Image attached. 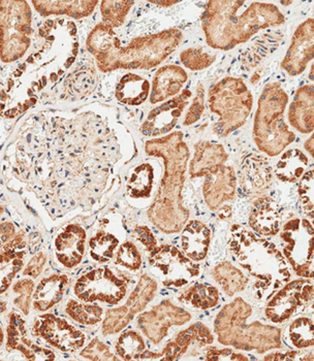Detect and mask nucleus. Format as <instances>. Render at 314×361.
I'll return each mask as SVG.
<instances>
[{"label":"nucleus","mask_w":314,"mask_h":361,"mask_svg":"<svg viewBox=\"0 0 314 361\" xmlns=\"http://www.w3.org/2000/svg\"><path fill=\"white\" fill-rule=\"evenodd\" d=\"M191 320V314L171 300H162L150 311L140 314L138 327L155 345L160 344L173 326H181Z\"/></svg>","instance_id":"14"},{"label":"nucleus","mask_w":314,"mask_h":361,"mask_svg":"<svg viewBox=\"0 0 314 361\" xmlns=\"http://www.w3.org/2000/svg\"><path fill=\"white\" fill-rule=\"evenodd\" d=\"M314 50V21L309 18L301 23L294 32L282 68L291 77L300 75L313 61Z\"/></svg>","instance_id":"17"},{"label":"nucleus","mask_w":314,"mask_h":361,"mask_svg":"<svg viewBox=\"0 0 314 361\" xmlns=\"http://www.w3.org/2000/svg\"><path fill=\"white\" fill-rule=\"evenodd\" d=\"M282 209L273 198L262 196L253 202V209L249 214L248 223L250 228L257 233V235H277L282 227Z\"/></svg>","instance_id":"23"},{"label":"nucleus","mask_w":314,"mask_h":361,"mask_svg":"<svg viewBox=\"0 0 314 361\" xmlns=\"http://www.w3.org/2000/svg\"><path fill=\"white\" fill-rule=\"evenodd\" d=\"M133 1H102L100 2V14L102 23L109 27L115 29L123 25L126 16L133 8Z\"/></svg>","instance_id":"39"},{"label":"nucleus","mask_w":314,"mask_h":361,"mask_svg":"<svg viewBox=\"0 0 314 361\" xmlns=\"http://www.w3.org/2000/svg\"><path fill=\"white\" fill-rule=\"evenodd\" d=\"M309 159L299 149H289L276 164V177L284 183L298 182L307 171Z\"/></svg>","instance_id":"31"},{"label":"nucleus","mask_w":314,"mask_h":361,"mask_svg":"<svg viewBox=\"0 0 314 361\" xmlns=\"http://www.w3.org/2000/svg\"><path fill=\"white\" fill-rule=\"evenodd\" d=\"M298 195H299L303 212L310 218V221H313L314 211L313 169L305 171L304 175L301 178L298 185Z\"/></svg>","instance_id":"42"},{"label":"nucleus","mask_w":314,"mask_h":361,"mask_svg":"<svg viewBox=\"0 0 314 361\" xmlns=\"http://www.w3.org/2000/svg\"><path fill=\"white\" fill-rule=\"evenodd\" d=\"M115 264L128 271H139L142 267V256L139 249L133 243L126 242L118 247L115 254Z\"/></svg>","instance_id":"41"},{"label":"nucleus","mask_w":314,"mask_h":361,"mask_svg":"<svg viewBox=\"0 0 314 361\" xmlns=\"http://www.w3.org/2000/svg\"><path fill=\"white\" fill-rule=\"evenodd\" d=\"M86 231L79 224H70L55 240V254L58 262L66 269L81 264L85 255Z\"/></svg>","instance_id":"21"},{"label":"nucleus","mask_w":314,"mask_h":361,"mask_svg":"<svg viewBox=\"0 0 314 361\" xmlns=\"http://www.w3.org/2000/svg\"><path fill=\"white\" fill-rule=\"evenodd\" d=\"M119 244L117 236L106 231H99L89 240V254L95 262L106 264L114 257Z\"/></svg>","instance_id":"36"},{"label":"nucleus","mask_w":314,"mask_h":361,"mask_svg":"<svg viewBox=\"0 0 314 361\" xmlns=\"http://www.w3.org/2000/svg\"><path fill=\"white\" fill-rule=\"evenodd\" d=\"M289 121L303 135H310L314 129V87L313 84L300 87L289 106Z\"/></svg>","instance_id":"26"},{"label":"nucleus","mask_w":314,"mask_h":361,"mask_svg":"<svg viewBox=\"0 0 314 361\" xmlns=\"http://www.w3.org/2000/svg\"><path fill=\"white\" fill-rule=\"evenodd\" d=\"M180 302L197 310H209L219 302V291L216 287L206 283L193 285L182 292L178 298Z\"/></svg>","instance_id":"34"},{"label":"nucleus","mask_w":314,"mask_h":361,"mask_svg":"<svg viewBox=\"0 0 314 361\" xmlns=\"http://www.w3.org/2000/svg\"><path fill=\"white\" fill-rule=\"evenodd\" d=\"M305 149H306V150L308 151V153L310 154L311 157H314L313 135H311V137H309V139L306 140V142H305Z\"/></svg>","instance_id":"53"},{"label":"nucleus","mask_w":314,"mask_h":361,"mask_svg":"<svg viewBox=\"0 0 314 361\" xmlns=\"http://www.w3.org/2000/svg\"><path fill=\"white\" fill-rule=\"evenodd\" d=\"M205 360L209 361H247L249 360V358L247 356L243 355V354L234 351L233 349H229V348L217 349L215 347H209L207 348Z\"/></svg>","instance_id":"47"},{"label":"nucleus","mask_w":314,"mask_h":361,"mask_svg":"<svg viewBox=\"0 0 314 361\" xmlns=\"http://www.w3.org/2000/svg\"><path fill=\"white\" fill-rule=\"evenodd\" d=\"M282 340L287 346L295 350H306L314 346V326L313 318L303 316L295 318L282 334Z\"/></svg>","instance_id":"33"},{"label":"nucleus","mask_w":314,"mask_h":361,"mask_svg":"<svg viewBox=\"0 0 314 361\" xmlns=\"http://www.w3.org/2000/svg\"><path fill=\"white\" fill-rule=\"evenodd\" d=\"M145 349L146 344L141 334L133 329L120 334L115 343L116 354L124 360H139Z\"/></svg>","instance_id":"37"},{"label":"nucleus","mask_w":314,"mask_h":361,"mask_svg":"<svg viewBox=\"0 0 314 361\" xmlns=\"http://www.w3.org/2000/svg\"><path fill=\"white\" fill-rule=\"evenodd\" d=\"M155 169L151 164H140L133 169L126 186L128 195L133 200L150 197L155 185Z\"/></svg>","instance_id":"35"},{"label":"nucleus","mask_w":314,"mask_h":361,"mask_svg":"<svg viewBox=\"0 0 314 361\" xmlns=\"http://www.w3.org/2000/svg\"><path fill=\"white\" fill-rule=\"evenodd\" d=\"M150 90L148 80L137 73H126L116 85L115 97L120 104L140 106L146 102Z\"/></svg>","instance_id":"30"},{"label":"nucleus","mask_w":314,"mask_h":361,"mask_svg":"<svg viewBox=\"0 0 314 361\" xmlns=\"http://www.w3.org/2000/svg\"><path fill=\"white\" fill-rule=\"evenodd\" d=\"M151 4H157V6H162V8H171V6H175V4H179L178 1H150Z\"/></svg>","instance_id":"54"},{"label":"nucleus","mask_w":314,"mask_h":361,"mask_svg":"<svg viewBox=\"0 0 314 361\" xmlns=\"http://www.w3.org/2000/svg\"><path fill=\"white\" fill-rule=\"evenodd\" d=\"M133 236L138 242L143 245L149 253H152L158 247L157 238L147 226L135 227Z\"/></svg>","instance_id":"49"},{"label":"nucleus","mask_w":314,"mask_h":361,"mask_svg":"<svg viewBox=\"0 0 314 361\" xmlns=\"http://www.w3.org/2000/svg\"><path fill=\"white\" fill-rule=\"evenodd\" d=\"M180 60L186 68L197 71L210 68L216 61V57L203 48H188L180 53Z\"/></svg>","instance_id":"40"},{"label":"nucleus","mask_w":314,"mask_h":361,"mask_svg":"<svg viewBox=\"0 0 314 361\" xmlns=\"http://www.w3.org/2000/svg\"><path fill=\"white\" fill-rule=\"evenodd\" d=\"M182 39L179 29L170 28L122 44L114 29L99 23L89 33L86 47L102 73L150 70L176 51Z\"/></svg>","instance_id":"2"},{"label":"nucleus","mask_w":314,"mask_h":361,"mask_svg":"<svg viewBox=\"0 0 314 361\" xmlns=\"http://www.w3.org/2000/svg\"><path fill=\"white\" fill-rule=\"evenodd\" d=\"M212 277L222 287L224 293L229 298L244 291L250 282L249 277H247L241 269L229 262H224L216 265L212 271Z\"/></svg>","instance_id":"32"},{"label":"nucleus","mask_w":314,"mask_h":361,"mask_svg":"<svg viewBox=\"0 0 314 361\" xmlns=\"http://www.w3.org/2000/svg\"><path fill=\"white\" fill-rule=\"evenodd\" d=\"M289 95L279 82H270L258 98L253 123V140L260 152L270 157L279 155L296 140L284 121Z\"/></svg>","instance_id":"6"},{"label":"nucleus","mask_w":314,"mask_h":361,"mask_svg":"<svg viewBox=\"0 0 314 361\" xmlns=\"http://www.w3.org/2000/svg\"><path fill=\"white\" fill-rule=\"evenodd\" d=\"M191 97V91L184 90L173 99L153 109L140 127L142 135L149 137H162L170 133L188 106Z\"/></svg>","instance_id":"16"},{"label":"nucleus","mask_w":314,"mask_h":361,"mask_svg":"<svg viewBox=\"0 0 314 361\" xmlns=\"http://www.w3.org/2000/svg\"><path fill=\"white\" fill-rule=\"evenodd\" d=\"M205 97H206V92H205L204 85H198L195 98H193L191 108L184 118V126H193L202 118L205 111Z\"/></svg>","instance_id":"44"},{"label":"nucleus","mask_w":314,"mask_h":361,"mask_svg":"<svg viewBox=\"0 0 314 361\" xmlns=\"http://www.w3.org/2000/svg\"><path fill=\"white\" fill-rule=\"evenodd\" d=\"M66 312L76 322L80 324L95 325L99 323L104 316V309L97 305H85L75 300H68Z\"/></svg>","instance_id":"38"},{"label":"nucleus","mask_w":314,"mask_h":361,"mask_svg":"<svg viewBox=\"0 0 314 361\" xmlns=\"http://www.w3.org/2000/svg\"><path fill=\"white\" fill-rule=\"evenodd\" d=\"M215 342V336L208 326L202 322L187 327L176 336L175 340L168 343L162 352H143L139 360H179L188 351L191 345L198 344L200 347L207 346Z\"/></svg>","instance_id":"19"},{"label":"nucleus","mask_w":314,"mask_h":361,"mask_svg":"<svg viewBox=\"0 0 314 361\" xmlns=\"http://www.w3.org/2000/svg\"><path fill=\"white\" fill-rule=\"evenodd\" d=\"M229 249L235 262L253 279L251 291L258 302H268L291 281V269L282 252L270 240L246 227L239 224L231 226Z\"/></svg>","instance_id":"4"},{"label":"nucleus","mask_w":314,"mask_h":361,"mask_svg":"<svg viewBox=\"0 0 314 361\" xmlns=\"http://www.w3.org/2000/svg\"><path fill=\"white\" fill-rule=\"evenodd\" d=\"M291 2H282V4H286V6H287V4H291Z\"/></svg>","instance_id":"55"},{"label":"nucleus","mask_w":314,"mask_h":361,"mask_svg":"<svg viewBox=\"0 0 314 361\" xmlns=\"http://www.w3.org/2000/svg\"><path fill=\"white\" fill-rule=\"evenodd\" d=\"M218 216L222 219H228L231 216V209L229 206H222V208L218 209Z\"/></svg>","instance_id":"52"},{"label":"nucleus","mask_w":314,"mask_h":361,"mask_svg":"<svg viewBox=\"0 0 314 361\" xmlns=\"http://www.w3.org/2000/svg\"><path fill=\"white\" fill-rule=\"evenodd\" d=\"M32 13L28 2L21 0L0 1L1 60L12 63L23 57L30 47Z\"/></svg>","instance_id":"8"},{"label":"nucleus","mask_w":314,"mask_h":361,"mask_svg":"<svg viewBox=\"0 0 314 361\" xmlns=\"http://www.w3.org/2000/svg\"><path fill=\"white\" fill-rule=\"evenodd\" d=\"M209 109L218 116L213 133L227 137L244 126L253 106V97L239 78H224L209 90Z\"/></svg>","instance_id":"7"},{"label":"nucleus","mask_w":314,"mask_h":361,"mask_svg":"<svg viewBox=\"0 0 314 361\" xmlns=\"http://www.w3.org/2000/svg\"><path fill=\"white\" fill-rule=\"evenodd\" d=\"M145 152L148 156L162 158L164 162V176L157 196L147 213L148 219L167 235L179 233L186 226L191 214L184 207L182 197L191 155L183 133L174 131L164 137L148 140L145 144Z\"/></svg>","instance_id":"1"},{"label":"nucleus","mask_w":314,"mask_h":361,"mask_svg":"<svg viewBox=\"0 0 314 361\" xmlns=\"http://www.w3.org/2000/svg\"><path fill=\"white\" fill-rule=\"evenodd\" d=\"M128 287L126 279L118 277L110 267H102L78 279L73 293L84 302H99L116 306L126 298Z\"/></svg>","instance_id":"11"},{"label":"nucleus","mask_w":314,"mask_h":361,"mask_svg":"<svg viewBox=\"0 0 314 361\" xmlns=\"http://www.w3.org/2000/svg\"><path fill=\"white\" fill-rule=\"evenodd\" d=\"M313 280L289 281L268 300L265 316L273 324H284L313 302Z\"/></svg>","instance_id":"12"},{"label":"nucleus","mask_w":314,"mask_h":361,"mask_svg":"<svg viewBox=\"0 0 314 361\" xmlns=\"http://www.w3.org/2000/svg\"><path fill=\"white\" fill-rule=\"evenodd\" d=\"M157 290L158 283L155 279L148 275L142 276L126 304L107 312L102 327L104 336H111L123 331L133 318L141 314L145 307L148 306Z\"/></svg>","instance_id":"13"},{"label":"nucleus","mask_w":314,"mask_h":361,"mask_svg":"<svg viewBox=\"0 0 314 361\" xmlns=\"http://www.w3.org/2000/svg\"><path fill=\"white\" fill-rule=\"evenodd\" d=\"M6 349L21 352L28 360H54L55 354L51 350L35 345L28 336L25 321L17 313L10 315L6 329Z\"/></svg>","instance_id":"22"},{"label":"nucleus","mask_w":314,"mask_h":361,"mask_svg":"<svg viewBox=\"0 0 314 361\" xmlns=\"http://www.w3.org/2000/svg\"><path fill=\"white\" fill-rule=\"evenodd\" d=\"M253 316V307L242 298L226 305L215 321L218 342L224 346L258 354L282 349V329L258 320L250 321Z\"/></svg>","instance_id":"5"},{"label":"nucleus","mask_w":314,"mask_h":361,"mask_svg":"<svg viewBox=\"0 0 314 361\" xmlns=\"http://www.w3.org/2000/svg\"><path fill=\"white\" fill-rule=\"evenodd\" d=\"M47 257L43 252L37 253L32 259L29 262L28 267L24 269L23 275L29 276V277L37 279L41 275L44 264H46Z\"/></svg>","instance_id":"50"},{"label":"nucleus","mask_w":314,"mask_h":361,"mask_svg":"<svg viewBox=\"0 0 314 361\" xmlns=\"http://www.w3.org/2000/svg\"><path fill=\"white\" fill-rule=\"evenodd\" d=\"M0 233H1L2 245L10 242V240H12L13 238H15V235H17V233H16L15 226L11 222H2Z\"/></svg>","instance_id":"51"},{"label":"nucleus","mask_w":314,"mask_h":361,"mask_svg":"<svg viewBox=\"0 0 314 361\" xmlns=\"http://www.w3.org/2000/svg\"><path fill=\"white\" fill-rule=\"evenodd\" d=\"M35 6V11L42 17L49 16H68L73 19H83L89 17L93 12L99 1H86V0H50V1H35L31 2Z\"/></svg>","instance_id":"28"},{"label":"nucleus","mask_w":314,"mask_h":361,"mask_svg":"<svg viewBox=\"0 0 314 361\" xmlns=\"http://www.w3.org/2000/svg\"><path fill=\"white\" fill-rule=\"evenodd\" d=\"M188 80L186 71L178 66H162L153 78L151 89L150 102L152 104L166 102L170 97L179 94Z\"/></svg>","instance_id":"24"},{"label":"nucleus","mask_w":314,"mask_h":361,"mask_svg":"<svg viewBox=\"0 0 314 361\" xmlns=\"http://www.w3.org/2000/svg\"><path fill=\"white\" fill-rule=\"evenodd\" d=\"M70 284L66 275H52L43 279L33 294V309L46 312L57 305L66 294Z\"/></svg>","instance_id":"29"},{"label":"nucleus","mask_w":314,"mask_h":361,"mask_svg":"<svg viewBox=\"0 0 314 361\" xmlns=\"http://www.w3.org/2000/svg\"><path fill=\"white\" fill-rule=\"evenodd\" d=\"M239 182L247 197L257 198L267 192L273 183V169L268 158L255 153L245 156L239 169Z\"/></svg>","instance_id":"18"},{"label":"nucleus","mask_w":314,"mask_h":361,"mask_svg":"<svg viewBox=\"0 0 314 361\" xmlns=\"http://www.w3.org/2000/svg\"><path fill=\"white\" fill-rule=\"evenodd\" d=\"M32 334L62 352H75L83 348L86 336L68 321L52 314L39 316L32 326Z\"/></svg>","instance_id":"15"},{"label":"nucleus","mask_w":314,"mask_h":361,"mask_svg":"<svg viewBox=\"0 0 314 361\" xmlns=\"http://www.w3.org/2000/svg\"><path fill=\"white\" fill-rule=\"evenodd\" d=\"M286 18L275 4L257 1H209L202 16L207 44L229 51L264 29L282 25Z\"/></svg>","instance_id":"3"},{"label":"nucleus","mask_w":314,"mask_h":361,"mask_svg":"<svg viewBox=\"0 0 314 361\" xmlns=\"http://www.w3.org/2000/svg\"><path fill=\"white\" fill-rule=\"evenodd\" d=\"M148 264L151 273L167 288L186 286L200 274V264H195L177 247L168 244L157 247L150 253Z\"/></svg>","instance_id":"10"},{"label":"nucleus","mask_w":314,"mask_h":361,"mask_svg":"<svg viewBox=\"0 0 314 361\" xmlns=\"http://www.w3.org/2000/svg\"><path fill=\"white\" fill-rule=\"evenodd\" d=\"M313 223L308 219L289 220L282 227L280 240L282 254L296 275L313 280Z\"/></svg>","instance_id":"9"},{"label":"nucleus","mask_w":314,"mask_h":361,"mask_svg":"<svg viewBox=\"0 0 314 361\" xmlns=\"http://www.w3.org/2000/svg\"><path fill=\"white\" fill-rule=\"evenodd\" d=\"M22 258L23 257H18L12 260V262H8V264H1V293H4V292L8 288L11 283H12L13 279L16 277L18 271L23 267V260H22Z\"/></svg>","instance_id":"48"},{"label":"nucleus","mask_w":314,"mask_h":361,"mask_svg":"<svg viewBox=\"0 0 314 361\" xmlns=\"http://www.w3.org/2000/svg\"><path fill=\"white\" fill-rule=\"evenodd\" d=\"M237 178L235 171L229 166H222L217 171L205 177L203 196L207 207L217 211L226 202L235 200Z\"/></svg>","instance_id":"20"},{"label":"nucleus","mask_w":314,"mask_h":361,"mask_svg":"<svg viewBox=\"0 0 314 361\" xmlns=\"http://www.w3.org/2000/svg\"><path fill=\"white\" fill-rule=\"evenodd\" d=\"M210 240V228L199 220L186 223L180 235L182 252L193 262H197L207 257Z\"/></svg>","instance_id":"27"},{"label":"nucleus","mask_w":314,"mask_h":361,"mask_svg":"<svg viewBox=\"0 0 314 361\" xmlns=\"http://www.w3.org/2000/svg\"><path fill=\"white\" fill-rule=\"evenodd\" d=\"M13 289L16 293L19 294L14 304L23 312L24 315H28L30 312L31 302H32L35 282L31 279H24V280L18 281Z\"/></svg>","instance_id":"43"},{"label":"nucleus","mask_w":314,"mask_h":361,"mask_svg":"<svg viewBox=\"0 0 314 361\" xmlns=\"http://www.w3.org/2000/svg\"><path fill=\"white\" fill-rule=\"evenodd\" d=\"M228 154L224 146L215 142L200 140L195 145V155L191 161L189 173L193 179L205 178L209 173L224 166Z\"/></svg>","instance_id":"25"},{"label":"nucleus","mask_w":314,"mask_h":361,"mask_svg":"<svg viewBox=\"0 0 314 361\" xmlns=\"http://www.w3.org/2000/svg\"><path fill=\"white\" fill-rule=\"evenodd\" d=\"M82 357L90 360H116L114 354L111 352L110 347L107 346L104 343L95 338L89 343L85 349L82 350Z\"/></svg>","instance_id":"45"},{"label":"nucleus","mask_w":314,"mask_h":361,"mask_svg":"<svg viewBox=\"0 0 314 361\" xmlns=\"http://www.w3.org/2000/svg\"><path fill=\"white\" fill-rule=\"evenodd\" d=\"M262 360L269 361H313L314 357L313 352L306 353V352H302V350L293 349L286 350V351L272 352L270 354H267Z\"/></svg>","instance_id":"46"}]
</instances>
